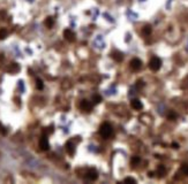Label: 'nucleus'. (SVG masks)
Masks as SVG:
<instances>
[{
  "instance_id": "1",
  "label": "nucleus",
  "mask_w": 188,
  "mask_h": 184,
  "mask_svg": "<svg viewBox=\"0 0 188 184\" xmlns=\"http://www.w3.org/2000/svg\"><path fill=\"white\" fill-rule=\"evenodd\" d=\"M112 132H113L112 127H111L109 123H103V124L100 125V128H99V134H100L104 138L111 137V136H112Z\"/></svg>"
},
{
  "instance_id": "2",
  "label": "nucleus",
  "mask_w": 188,
  "mask_h": 184,
  "mask_svg": "<svg viewBox=\"0 0 188 184\" xmlns=\"http://www.w3.org/2000/svg\"><path fill=\"white\" fill-rule=\"evenodd\" d=\"M160 66H162V61H160V59L159 58H152L150 62H149V67H150V69L151 70H154V71H157L159 68H160Z\"/></svg>"
},
{
  "instance_id": "3",
  "label": "nucleus",
  "mask_w": 188,
  "mask_h": 184,
  "mask_svg": "<svg viewBox=\"0 0 188 184\" xmlns=\"http://www.w3.org/2000/svg\"><path fill=\"white\" fill-rule=\"evenodd\" d=\"M80 108L84 112H90L93 109V104L88 100H82L81 104H80Z\"/></svg>"
},
{
  "instance_id": "4",
  "label": "nucleus",
  "mask_w": 188,
  "mask_h": 184,
  "mask_svg": "<svg viewBox=\"0 0 188 184\" xmlns=\"http://www.w3.org/2000/svg\"><path fill=\"white\" fill-rule=\"evenodd\" d=\"M39 147L43 151L49 150V140H47V137L46 136H42V138L39 139Z\"/></svg>"
},
{
  "instance_id": "5",
  "label": "nucleus",
  "mask_w": 188,
  "mask_h": 184,
  "mask_svg": "<svg viewBox=\"0 0 188 184\" xmlns=\"http://www.w3.org/2000/svg\"><path fill=\"white\" fill-rule=\"evenodd\" d=\"M63 37L68 40V42H74L75 40V33L70 29H66L63 31Z\"/></svg>"
},
{
  "instance_id": "6",
  "label": "nucleus",
  "mask_w": 188,
  "mask_h": 184,
  "mask_svg": "<svg viewBox=\"0 0 188 184\" xmlns=\"http://www.w3.org/2000/svg\"><path fill=\"white\" fill-rule=\"evenodd\" d=\"M130 105H132V107L134 108V109H136V111H140V109H142V102L139 100V99H133L132 101H130Z\"/></svg>"
},
{
  "instance_id": "7",
  "label": "nucleus",
  "mask_w": 188,
  "mask_h": 184,
  "mask_svg": "<svg viewBox=\"0 0 188 184\" xmlns=\"http://www.w3.org/2000/svg\"><path fill=\"white\" fill-rule=\"evenodd\" d=\"M141 66H142V62H141L140 59H133V60L130 61V67H132V69H134V70L140 69Z\"/></svg>"
},
{
  "instance_id": "8",
  "label": "nucleus",
  "mask_w": 188,
  "mask_h": 184,
  "mask_svg": "<svg viewBox=\"0 0 188 184\" xmlns=\"http://www.w3.org/2000/svg\"><path fill=\"white\" fill-rule=\"evenodd\" d=\"M86 177H87L88 180H90V181H95V180L97 178V173H96V170H95V169L88 170L87 174H86Z\"/></svg>"
},
{
  "instance_id": "9",
  "label": "nucleus",
  "mask_w": 188,
  "mask_h": 184,
  "mask_svg": "<svg viewBox=\"0 0 188 184\" xmlns=\"http://www.w3.org/2000/svg\"><path fill=\"white\" fill-rule=\"evenodd\" d=\"M66 150H67V152L69 154H73L75 153V147H74V144L72 143V142H68L67 144H66Z\"/></svg>"
},
{
  "instance_id": "10",
  "label": "nucleus",
  "mask_w": 188,
  "mask_h": 184,
  "mask_svg": "<svg viewBox=\"0 0 188 184\" xmlns=\"http://www.w3.org/2000/svg\"><path fill=\"white\" fill-rule=\"evenodd\" d=\"M45 26L47 27V28H51L52 26H53V23H54V21H53V17H51V16H49V17H46V20H45Z\"/></svg>"
},
{
  "instance_id": "11",
  "label": "nucleus",
  "mask_w": 188,
  "mask_h": 184,
  "mask_svg": "<svg viewBox=\"0 0 188 184\" xmlns=\"http://www.w3.org/2000/svg\"><path fill=\"white\" fill-rule=\"evenodd\" d=\"M36 86H37V89H38V90H42V89L44 88L43 81H42V80H39V78H37V80H36Z\"/></svg>"
},
{
  "instance_id": "12",
  "label": "nucleus",
  "mask_w": 188,
  "mask_h": 184,
  "mask_svg": "<svg viewBox=\"0 0 188 184\" xmlns=\"http://www.w3.org/2000/svg\"><path fill=\"white\" fill-rule=\"evenodd\" d=\"M113 59L117 60V61H121V60H123V55H121L119 52H114V53H113Z\"/></svg>"
},
{
  "instance_id": "13",
  "label": "nucleus",
  "mask_w": 188,
  "mask_h": 184,
  "mask_svg": "<svg viewBox=\"0 0 188 184\" xmlns=\"http://www.w3.org/2000/svg\"><path fill=\"white\" fill-rule=\"evenodd\" d=\"M7 30L6 29H0V39H3V38H6L7 37Z\"/></svg>"
},
{
  "instance_id": "14",
  "label": "nucleus",
  "mask_w": 188,
  "mask_h": 184,
  "mask_svg": "<svg viewBox=\"0 0 188 184\" xmlns=\"http://www.w3.org/2000/svg\"><path fill=\"white\" fill-rule=\"evenodd\" d=\"M100 100H102V97H100V95H98V94H95L94 97H93V101H94L95 104L100 102Z\"/></svg>"
},
{
  "instance_id": "15",
  "label": "nucleus",
  "mask_w": 188,
  "mask_h": 184,
  "mask_svg": "<svg viewBox=\"0 0 188 184\" xmlns=\"http://www.w3.org/2000/svg\"><path fill=\"white\" fill-rule=\"evenodd\" d=\"M181 173H182L184 175H188V165H184V166L181 167Z\"/></svg>"
},
{
  "instance_id": "16",
  "label": "nucleus",
  "mask_w": 188,
  "mask_h": 184,
  "mask_svg": "<svg viewBox=\"0 0 188 184\" xmlns=\"http://www.w3.org/2000/svg\"><path fill=\"white\" fill-rule=\"evenodd\" d=\"M139 162H140V158H139V156H134V158L132 159V163H133V165H137Z\"/></svg>"
},
{
  "instance_id": "17",
  "label": "nucleus",
  "mask_w": 188,
  "mask_h": 184,
  "mask_svg": "<svg viewBox=\"0 0 188 184\" xmlns=\"http://www.w3.org/2000/svg\"><path fill=\"white\" fill-rule=\"evenodd\" d=\"M158 173H159V175H160V176L165 174V169H164V167H163V166H160V167L158 168Z\"/></svg>"
},
{
  "instance_id": "18",
  "label": "nucleus",
  "mask_w": 188,
  "mask_h": 184,
  "mask_svg": "<svg viewBox=\"0 0 188 184\" xmlns=\"http://www.w3.org/2000/svg\"><path fill=\"white\" fill-rule=\"evenodd\" d=\"M125 182L126 183H136V181L134 178H130V177H127L125 178Z\"/></svg>"
},
{
  "instance_id": "19",
  "label": "nucleus",
  "mask_w": 188,
  "mask_h": 184,
  "mask_svg": "<svg viewBox=\"0 0 188 184\" xmlns=\"http://www.w3.org/2000/svg\"><path fill=\"white\" fill-rule=\"evenodd\" d=\"M143 32H144L146 35H149V33L151 32V29H150V27H146V28L143 29Z\"/></svg>"
},
{
  "instance_id": "20",
  "label": "nucleus",
  "mask_w": 188,
  "mask_h": 184,
  "mask_svg": "<svg viewBox=\"0 0 188 184\" xmlns=\"http://www.w3.org/2000/svg\"><path fill=\"white\" fill-rule=\"evenodd\" d=\"M175 116H177V115H175L174 113H170V114H169V118H170V119H173V118H175Z\"/></svg>"
},
{
  "instance_id": "21",
  "label": "nucleus",
  "mask_w": 188,
  "mask_h": 184,
  "mask_svg": "<svg viewBox=\"0 0 188 184\" xmlns=\"http://www.w3.org/2000/svg\"><path fill=\"white\" fill-rule=\"evenodd\" d=\"M140 2H144V1H147V0H139Z\"/></svg>"
}]
</instances>
